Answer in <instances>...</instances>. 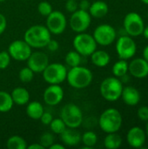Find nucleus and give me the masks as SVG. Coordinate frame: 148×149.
<instances>
[{"label":"nucleus","instance_id":"1","mask_svg":"<svg viewBox=\"0 0 148 149\" xmlns=\"http://www.w3.org/2000/svg\"><path fill=\"white\" fill-rule=\"evenodd\" d=\"M51 38V33L46 26L41 24L32 25L28 28L24 35V40L31 47L41 49L46 47L48 42Z\"/></svg>","mask_w":148,"mask_h":149},{"label":"nucleus","instance_id":"2","mask_svg":"<svg viewBox=\"0 0 148 149\" xmlns=\"http://www.w3.org/2000/svg\"><path fill=\"white\" fill-rule=\"evenodd\" d=\"M93 75L90 69L85 66L78 65L71 67L67 71L66 80L68 84L75 89H84L91 85Z\"/></svg>","mask_w":148,"mask_h":149},{"label":"nucleus","instance_id":"3","mask_svg":"<svg viewBox=\"0 0 148 149\" xmlns=\"http://www.w3.org/2000/svg\"><path fill=\"white\" fill-rule=\"evenodd\" d=\"M122 123V115L120 111L115 108H108L105 110L99 119V127L106 134L118 132L121 128Z\"/></svg>","mask_w":148,"mask_h":149},{"label":"nucleus","instance_id":"4","mask_svg":"<svg viewBox=\"0 0 148 149\" xmlns=\"http://www.w3.org/2000/svg\"><path fill=\"white\" fill-rule=\"evenodd\" d=\"M123 90L122 82L117 77H108L105 79L99 87L101 96L107 101H116L121 97Z\"/></svg>","mask_w":148,"mask_h":149},{"label":"nucleus","instance_id":"5","mask_svg":"<svg viewBox=\"0 0 148 149\" xmlns=\"http://www.w3.org/2000/svg\"><path fill=\"white\" fill-rule=\"evenodd\" d=\"M60 118L67 127L78 128L83 122V113L76 104L68 103L61 108Z\"/></svg>","mask_w":148,"mask_h":149},{"label":"nucleus","instance_id":"6","mask_svg":"<svg viewBox=\"0 0 148 149\" xmlns=\"http://www.w3.org/2000/svg\"><path fill=\"white\" fill-rule=\"evenodd\" d=\"M72 45L74 50L84 57L91 56V54L97 50V43L93 36L85 32L77 33L73 38Z\"/></svg>","mask_w":148,"mask_h":149},{"label":"nucleus","instance_id":"7","mask_svg":"<svg viewBox=\"0 0 148 149\" xmlns=\"http://www.w3.org/2000/svg\"><path fill=\"white\" fill-rule=\"evenodd\" d=\"M42 73L44 81L49 85H60L66 80L67 69L61 63H49Z\"/></svg>","mask_w":148,"mask_h":149},{"label":"nucleus","instance_id":"8","mask_svg":"<svg viewBox=\"0 0 148 149\" xmlns=\"http://www.w3.org/2000/svg\"><path fill=\"white\" fill-rule=\"evenodd\" d=\"M124 29L130 37H138L142 34L145 24L142 17L137 12H129L123 21Z\"/></svg>","mask_w":148,"mask_h":149},{"label":"nucleus","instance_id":"9","mask_svg":"<svg viewBox=\"0 0 148 149\" xmlns=\"http://www.w3.org/2000/svg\"><path fill=\"white\" fill-rule=\"evenodd\" d=\"M92 22V17L90 13L86 10L78 9L76 11L72 13L69 20L71 29L76 32H85L90 26Z\"/></svg>","mask_w":148,"mask_h":149},{"label":"nucleus","instance_id":"10","mask_svg":"<svg viewBox=\"0 0 148 149\" xmlns=\"http://www.w3.org/2000/svg\"><path fill=\"white\" fill-rule=\"evenodd\" d=\"M92 36L97 45L102 46H108L115 41L117 33L115 29L112 25L103 24L96 27Z\"/></svg>","mask_w":148,"mask_h":149},{"label":"nucleus","instance_id":"11","mask_svg":"<svg viewBox=\"0 0 148 149\" xmlns=\"http://www.w3.org/2000/svg\"><path fill=\"white\" fill-rule=\"evenodd\" d=\"M67 20L65 14L59 10H52L46 17V28L51 34L60 35L66 28Z\"/></svg>","mask_w":148,"mask_h":149},{"label":"nucleus","instance_id":"12","mask_svg":"<svg viewBox=\"0 0 148 149\" xmlns=\"http://www.w3.org/2000/svg\"><path fill=\"white\" fill-rule=\"evenodd\" d=\"M137 46L130 36H122L116 42V52L120 59H130L136 53Z\"/></svg>","mask_w":148,"mask_h":149},{"label":"nucleus","instance_id":"13","mask_svg":"<svg viewBox=\"0 0 148 149\" xmlns=\"http://www.w3.org/2000/svg\"><path fill=\"white\" fill-rule=\"evenodd\" d=\"M11 58L17 61H26L31 54V47L24 40H14L12 41L7 51Z\"/></svg>","mask_w":148,"mask_h":149},{"label":"nucleus","instance_id":"14","mask_svg":"<svg viewBox=\"0 0 148 149\" xmlns=\"http://www.w3.org/2000/svg\"><path fill=\"white\" fill-rule=\"evenodd\" d=\"M26 61L27 66L31 68L34 73H41L49 65V58L47 54L43 52H31Z\"/></svg>","mask_w":148,"mask_h":149},{"label":"nucleus","instance_id":"15","mask_svg":"<svg viewBox=\"0 0 148 149\" xmlns=\"http://www.w3.org/2000/svg\"><path fill=\"white\" fill-rule=\"evenodd\" d=\"M64 89L59 85H50L43 93V99L45 104L54 107L61 103L64 99Z\"/></svg>","mask_w":148,"mask_h":149},{"label":"nucleus","instance_id":"16","mask_svg":"<svg viewBox=\"0 0 148 149\" xmlns=\"http://www.w3.org/2000/svg\"><path fill=\"white\" fill-rule=\"evenodd\" d=\"M147 134L140 127H133L129 129L126 134V141L129 146L134 148H140L146 142Z\"/></svg>","mask_w":148,"mask_h":149},{"label":"nucleus","instance_id":"17","mask_svg":"<svg viewBox=\"0 0 148 149\" xmlns=\"http://www.w3.org/2000/svg\"><path fill=\"white\" fill-rule=\"evenodd\" d=\"M128 72L134 78L144 79L148 76V62L143 58H134L128 64Z\"/></svg>","mask_w":148,"mask_h":149},{"label":"nucleus","instance_id":"18","mask_svg":"<svg viewBox=\"0 0 148 149\" xmlns=\"http://www.w3.org/2000/svg\"><path fill=\"white\" fill-rule=\"evenodd\" d=\"M60 141L66 146L74 147L81 142V134L76 128L66 127L60 134Z\"/></svg>","mask_w":148,"mask_h":149},{"label":"nucleus","instance_id":"19","mask_svg":"<svg viewBox=\"0 0 148 149\" xmlns=\"http://www.w3.org/2000/svg\"><path fill=\"white\" fill-rule=\"evenodd\" d=\"M123 101L128 106H136L140 100V92L133 86L123 87L121 97Z\"/></svg>","mask_w":148,"mask_h":149},{"label":"nucleus","instance_id":"20","mask_svg":"<svg viewBox=\"0 0 148 149\" xmlns=\"http://www.w3.org/2000/svg\"><path fill=\"white\" fill-rule=\"evenodd\" d=\"M109 8L106 2L102 0H98L91 3V6L88 10L92 17L95 18H101L104 17L108 13Z\"/></svg>","mask_w":148,"mask_h":149},{"label":"nucleus","instance_id":"21","mask_svg":"<svg viewBox=\"0 0 148 149\" xmlns=\"http://www.w3.org/2000/svg\"><path fill=\"white\" fill-rule=\"evenodd\" d=\"M10 96L14 104L17 106H24L30 100V93L24 87H16L10 93Z\"/></svg>","mask_w":148,"mask_h":149},{"label":"nucleus","instance_id":"22","mask_svg":"<svg viewBox=\"0 0 148 149\" xmlns=\"http://www.w3.org/2000/svg\"><path fill=\"white\" fill-rule=\"evenodd\" d=\"M91 60L98 67H106L110 63L111 57L106 51L96 50L91 54Z\"/></svg>","mask_w":148,"mask_h":149},{"label":"nucleus","instance_id":"23","mask_svg":"<svg viewBox=\"0 0 148 149\" xmlns=\"http://www.w3.org/2000/svg\"><path fill=\"white\" fill-rule=\"evenodd\" d=\"M26 114L29 118L32 120H39L44 110L43 105L38 101H31L27 103L26 107Z\"/></svg>","mask_w":148,"mask_h":149},{"label":"nucleus","instance_id":"24","mask_svg":"<svg viewBox=\"0 0 148 149\" xmlns=\"http://www.w3.org/2000/svg\"><path fill=\"white\" fill-rule=\"evenodd\" d=\"M122 144V138L116 133H110L105 137L104 145L107 149H117Z\"/></svg>","mask_w":148,"mask_h":149},{"label":"nucleus","instance_id":"25","mask_svg":"<svg viewBox=\"0 0 148 149\" xmlns=\"http://www.w3.org/2000/svg\"><path fill=\"white\" fill-rule=\"evenodd\" d=\"M14 102L10 93L5 91H0V113H7L13 107Z\"/></svg>","mask_w":148,"mask_h":149},{"label":"nucleus","instance_id":"26","mask_svg":"<svg viewBox=\"0 0 148 149\" xmlns=\"http://www.w3.org/2000/svg\"><path fill=\"white\" fill-rule=\"evenodd\" d=\"M6 147L9 149H26L28 146L24 138L19 135H12L7 140Z\"/></svg>","mask_w":148,"mask_h":149},{"label":"nucleus","instance_id":"27","mask_svg":"<svg viewBox=\"0 0 148 149\" xmlns=\"http://www.w3.org/2000/svg\"><path fill=\"white\" fill-rule=\"evenodd\" d=\"M81 141L85 145L83 148H92L98 142V135L93 131H86L81 135Z\"/></svg>","mask_w":148,"mask_h":149},{"label":"nucleus","instance_id":"28","mask_svg":"<svg viewBox=\"0 0 148 149\" xmlns=\"http://www.w3.org/2000/svg\"><path fill=\"white\" fill-rule=\"evenodd\" d=\"M113 73L117 78H122L128 72V63L125 59H120L113 66Z\"/></svg>","mask_w":148,"mask_h":149},{"label":"nucleus","instance_id":"29","mask_svg":"<svg viewBox=\"0 0 148 149\" xmlns=\"http://www.w3.org/2000/svg\"><path fill=\"white\" fill-rule=\"evenodd\" d=\"M81 55L76 52L75 50L74 51H71V52H68L67 54L65 55V64L71 68V67H75V66H78V65H80L81 64Z\"/></svg>","mask_w":148,"mask_h":149},{"label":"nucleus","instance_id":"30","mask_svg":"<svg viewBox=\"0 0 148 149\" xmlns=\"http://www.w3.org/2000/svg\"><path fill=\"white\" fill-rule=\"evenodd\" d=\"M67 127L65 126V122L62 120L61 118H56L51 120L50 123V128L51 132L55 134H60Z\"/></svg>","mask_w":148,"mask_h":149},{"label":"nucleus","instance_id":"31","mask_svg":"<svg viewBox=\"0 0 148 149\" xmlns=\"http://www.w3.org/2000/svg\"><path fill=\"white\" fill-rule=\"evenodd\" d=\"M18 78L23 83H29L34 78V72L28 66L22 68L18 72Z\"/></svg>","mask_w":148,"mask_h":149},{"label":"nucleus","instance_id":"32","mask_svg":"<svg viewBox=\"0 0 148 149\" xmlns=\"http://www.w3.org/2000/svg\"><path fill=\"white\" fill-rule=\"evenodd\" d=\"M55 141L53 134L50 132H45L41 134L39 138V143L44 147V148H49Z\"/></svg>","mask_w":148,"mask_h":149},{"label":"nucleus","instance_id":"33","mask_svg":"<svg viewBox=\"0 0 148 149\" xmlns=\"http://www.w3.org/2000/svg\"><path fill=\"white\" fill-rule=\"evenodd\" d=\"M38 10L39 14L43 17H47L49 14L52 11V6L51 4L47 1H42L38 5Z\"/></svg>","mask_w":148,"mask_h":149},{"label":"nucleus","instance_id":"34","mask_svg":"<svg viewBox=\"0 0 148 149\" xmlns=\"http://www.w3.org/2000/svg\"><path fill=\"white\" fill-rule=\"evenodd\" d=\"M10 56L7 51L0 52V70L6 69L10 63Z\"/></svg>","mask_w":148,"mask_h":149},{"label":"nucleus","instance_id":"35","mask_svg":"<svg viewBox=\"0 0 148 149\" xmlns=\"http://www.w3.org/2000/svg\"><path fill=\"white\" fill-rule=\"evenodd\" d=\"M137 115H138V118L142 120V121H145L147 122L148 120V107L147 106H143V107H140L138 111H137Z\"/></svg>","mask_w":148,"mask_h":149},{"label":"nucleus","instance_id":"36","mask_svg":"<svg viewBox=\"0 0 148 149\" xmlns=\"http://www.w3.org/2000/svg\"><path fill=\"white\" fill-rule=\"evenodd\" d=\"M65 9L68 12L73 13L79 9V3L77 0H67L65 3Z\"/></svg>","mask_w":148,"mask_h":149},{"label":"nucleus","instance_id":"37","mask_svg":"<svg viewBox=\"0 0 148 149\" xmlns=\"http://www.w3.org/2000/svg\"><path fill=\"white\" fill-rule=\"evenodd\" d=\"M39 120H40L42 124H44V125H50V123L53 120V117H52V115L50 113L44 112V113L42 114V116L40 117Z\"/></svg>","mask_w":148,"mask_h":149},{"label":"nucleus","instance_id":"38","mask_svg":"<svg viewBox=\"0 0 148 149\" xmlns=\"http://www.w3.org/2000/svg\"><path fill=\"white\" fill-rule=\"evenodd\" d=\"M46 47H47V49H48L49 51H51V52H56V51L58 50V48H59V44H58V42L57 40H54V39H51V40L48 42Z\"/></svg>","mask_w":148,"mask_h":149},{"label":"nucleus","instance_id":"39","mask_svg":"<svg viewBox=\"0 0 148 149\" xmlns=\"http://www.w3.org/2000/svg\"><path fill=\"white\" fill-rule=\"evenodd\" d=\"M7 27V20L4 15L0 13V35L3 34Z\"/></svg>","mask_w":148,"mask_h":149},{"label":"nucleus","instance_id":"40","mask_svg":"<svg viewBox=\"0 0 148 149\" xmlns=\"http://www.w3.org/2000/svg\"><path fill=\"white\" fill-rule=\"evenodd\" d=\"M90 6H91V3L89 2V0H81L79 3V9L86 11H88Z\"/></svg>","mask_w":148,"mask_h":149},{"label":"nucleus","instance_id":"41","mask_svg":"<svg viewBox=\"0 0 148 149\" xmlns=\"http://www.w3.org/2000/svg\"><path fill=\"white\" fill-rule=\"evenodd\" d=\"M29 149H44V147L38 142V143H33V144H31V145H29L28 147H27Z\"/></svg>","mask_w":148,"mask_h":149},{"label":"nucleus","instance_id":"42","mask_svg":"<svg viewBox=\"0 0 148 149\" xmlns=\"http://www.w3.org/2000/svg\"><path fill=\"white\" fill-rule=\"evenodd\" d=\"M50 149H65L64 145H61V144H56L55 142L49 148Z\"/></svg>","mask_w":148,"mask_h":149},{"label":"nucleus","instance_id":"43","mask_svg":"<svg viewBox=\"0 0 148 149\" xmlns=\"http://www.w3.org/2000/svg\"><path fill=\"white\" fill-rule=\"evenodd\" d=\"M143 58L148 62V45H147L143 50Z\"/></svg>","mask_w":148,"mask_h":149},{"label":"nucleus","instance_id":"44","mask_svg":"<svg viewBox=\"0 0 148 149\" xmlns=\"http://www.w3.org/2000/svg\"><path fill=\"white\" fill-rule=\"evenodd\" d=\"M142 34L144 35V37H145V38H146L148 40V26H147V27H145V28H144V31H143Z\"/></svg>","mask_w":148,"mask_h":149},{"label":"nucleus","instance_id":"45","mask_svg":"<svg viewBox=\"0 0 148 149\" xmlns=\"http://www.w3.org/2000/svg\"><path fill=\"white\" fill-rule=\"evenodd\" d=\"M146 134L147 137H148V120L147 121V126H146Z\"/></svg>","mask_w":148,"mask_h":149},{"label":"nucleus","instance_id":"46","mask_svg":"<svg viewBox=\"0 0 148 149\" xmlns=\"http://www.w3.org/2000/svg\"><path fill=\"white\" fill-rule=\"evenodd\" d=\"M141 2H143L144 3H146V4H148V0H140Z\"/></svg>","mask_w":148,"mask_h":149},{"label":"nucleus","instance_id":"47","mask_svg":"<svg viewBox=\"0 0 148 149\" xmlns=\"http://www.w3.org/2000/svg\"><path fill=\"white\" fill-rule=\"evenodd\" d=\"M4 1H6V0H0V3H3V2H4Z\"/></svg>","mask_w":148,"mask_h":149},{"label":"nucleus","instance_id":"48","mask_svg":"<svg viewBox=\"0 0 148 149\" xmlns=\"http://www.w3.org/2000/svg\"><path fill=\"white\" fill-rule=\"evenodd\" d=\"M147 18H148V10H147Z\"/></svg>","mask_w":148,"mask_h":149},{"label":"nucleus","instance_id":"49","mask_svg":"<svg viewBox=\"0 0 148 149\" xmlns=\"http://www.w3.org/2000/svg\"><path fill=\"white\" fill-rule=\"evenodd\" d=\"M24 1H26V0H24Z\"/></svg>","mask_w":148,"mask_h":149}]
</instances>
